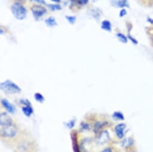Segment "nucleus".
Segmentation results:
<instances>
[{
	"mask_svg": "<svg viewBox=\"0 0 153 152\" xmlns=\"http://www.w3.org/2000/svg\"><path fill=\"white\" fill-rule=\"evenodd\" d=\"M101 28L106 31L111 32L112 31V25L110 21L108 20H105L102 22Z\"/></svg>",
	"mask_w": 153,
	"mask_h": 152,
	"instance_id": "obj_13",
	"label": "nucleus"
},
{
	"mask_svg": "<svg viewBox=\"0 0 153 152\" xmlns=\"http://www.w3.org/2000/svg\"><path fill=\"white\" fill-rule=\"evenodd\" d=\"M112 117L116 120H124V114L120 111H115L112 114Z\"/></svg>",
	"mask_w": 153,
	"mask_h": 152,
	"instance_id": "obj_14",
	"label": "nucleus"
},
{
	"mask_svg": "<svg viewBox=\"0 0 153 152\" xmlns=\"http://www.w3.org/2000/svg\"><path fill=\"white\" fill-rule=\"evenodd\" d=\"M71 138L72 141L73 150L74 152H82L80 149L79 145L78 143V136H77V133L75 131L72 132Z\"/></svg>",
	"mask_w": 153,
	"mask_h": 152,
	"instance_id": "obj_9",
	"label": "nucleus"
},
{
	"mask_svg": "<svg viewBox=\"0 0 153 152\" xmlns=\"http://www.w3.org/2000/svg\"><path fill=\"white\" fill-rule=\"evenodd\" d=\"M127 15V10L125 9H122L119 12V17H122Z\"/></svg>",
	"mask_w": 153,
	"mask_h": 152,
	"instance_id": "obj_24",
	"label": "nucleus"
},
{
	"mask_svg": "<svg viewBox=\"0 0 153 152\" xmlns=\"http://www.w3.org/2000/svg\"><path fill=\"white\" fill-rule=\"evenodd\" d=\"M31 1L36 2L40 4H46V2L44 1V0H31Z\"/></svg>",
	"mask_w": 153,
	"mask_h": 152,
	"instance_id": "obj_26",
	"label": "nucleus"
},
{
	"mask_svg": "<svg viewBox=\"0 0 153 152\" xmlns=\"http://www.w3.org/2000/svg\"><path fill=\"white\" fill-rule=\"evenodd\" d=\"M20 1H22V0H20Z\"/></svg>",
	"mask_w": 153,
	"mask_h": 152,
	"instance_id": "obj_31",
	"label": "nucleus"
},
{
	"mask_svg": "<svg viewBox=\"0 0 153 152\" xmlns=\"http://www.w3.org/2000/svg\"><path fill=\"white\" fill-rule=\"evenodd\" d=\"M2 106L7 110V112L11 114H14L16 111V108L12 103H10L7 99L2 98L1 100Z\"/></svg>",
	"mask_w": 153,
	"mask_h": 152,
	"instance_id": "obj_7",
	"label": "nucleus"
},
{
	"mask_svg": "<svg viewBox=\"0 0 153 152\" xmlns=\"http://www.w3.org/2000/svg\"><path fill=\"white\" fill-rule=\"evenodd\" d=\"M12 12L18 20H23L26 15V10L23 6L19 3H15L11 7Z\"/></svg>",
	"mask_w": 153,
	"mask_h": 152,
	"instance_id": "obj_3",
	"label": "nucleus"
},
{
	"mask_svg": "<svg viewBox=\"0 0 153 152\" xmlns=\"http://www.w3.org/2000/svg\"><path fill=\"white\" fill-rule=\"evenodd\" d=\"M22 111L23 113L26 116V117H30L31 116L34 112L33 108L31 105H28V106H23L22 108Z\"/></svg>",
	"mask_w": 153,
	"mask_h": 152,
	"instance_id": "obj_12",
	"label": "nucleus"
},
{
	"mask_svg": "<svg viewBox=\"0 0 153 152\" xmlns=\"http://www.w3.org/2000/svg\"><path fill=\"white\" fill-rule=\"evenodd\" d=\"M106 125H108L107 121H97L94 123L93 126V131L95 134H97L100 132V131Z\"/></svg>",
	"mask_w": 153,
	"mask_h": 152,
	"instance_id": "obj_10",
	"label": "nucleus"
},
{
	"mask_svg": "<svg viewBox=\"0 0 153 152\" xmlns=\"http://www.w3.org/2000/svg\"><path fill=\"white\" fill-rule=\"evenodd\" d=\"M70 2L72 3V4H74L77 1V0H70Z\"/></svg>",
	"mask_w": 153,
	"mask_h": 152,
	"instance_id": "obj_28",
	"label": "nucleus"
},
{
	"mask_svg": "<svg viewBox=\"0 0 153 152\" xmlns=\"http://www.w3.org/2000/svg\"><path fill=\"white\" fill-rule=\"evenodd\" d=\"M31 12L34 18L36 19H39L46 13L47 10L42 6L34 5L31 8Z\"/></svg>",
	"mask_w": 153,
	"mask_h": 152,
	"instance_id": "obj_4",
	"label": "nucleus"
},
{
	"mask_svg": "<svg viewBox=\"0 0 153 152\" xmlns=\"http://www.w3.org/2000/svg\"><path fill=\"white\" fill-rule=\"evenodd\" d=\"M109 135L107 131H102L99 133L96 138V143L99 145H103L109 140Z\"/></svg>",
	"mask_w": 153,
	"mask_h": 152,
	"instance_id": "obj_6",
	"label": "nucleus"
},
{
	"mask_svg": "<svg viewBox=\"0 0 153 152\" xmlns=\"http://www.w3.org/2000/svg\"><path fill=\"white\" fill-rule=\"evenodd\" d=\"M34 99L36 100V101L39 102L40 103H43L45 100L43 95L39 92H37L34 94Z\"/></svg>",
	"mask_w": 153,
	"mask_h": 152,
	"instance_id": "obj_16",
	"label": "nucleus"
},
{
	"mask_svg": "<svg viewBox=\"0 0 153 152\" xmlns=\"http://www.w3.org/2000/svg\"><path fill=\"white\" fill-rule=\"evenodd\" d=\"M126 128V125L125 124H118L115 127V132L116 135L119 139L123 138L124 136V130Z\"/></svg>",
	"mask_w": 153,
	"mask_h": 152,
	"instance_id": "obj_8",
	"label": "nucleus"
},
{
	"mask_svg": "<svg viewBox=\"0 0 153 152\" xmlns=\"http://www.w3.org/2000/svg\"><path fill=\"white\" fill-rule=\"evenodd\" d=\"M0 87L3 91L8 94H19L21 92L20 87L10 80L1 83Z\"/></svg>",
	"mask_w": 153,
	"mask_h": 152,
	"instance_id": "obj_2",
	"label": "nucleus"
},
{
	"mask_svg": "<svg viewBox=\"0 0 153 152\" xmlns=\"http://www.w3.org/2000/svg\"><path fill=\"white\" fill-rule=\"evenodd\" d=\"M19 103L20 104L23 105L24 106H28V105H31V103L28 100H24L21 99L19 100Z\"/></svg>",
	"mask_w": 153,
	"mask_h": 152,
	"instance_id": "obj_22",
	"label": "nucleus"
},
{
	"mask_svg": "<svg viewBox=\"0 0 153 152\" xmlns=\"http://www.w3.org/2000/svg\"><path fill=\"white\" fill-rule=\"evenodd\" d=\"M112 4L120 8L124 9V7H129V4L127 2V0H118V1L114 0V2Z\"/></svg>",
	"mask_w": 153,
	"mask_h": 152,
	"instance_id": "obj_11",
	"label": "nucleus"
},
{
	"mask_svg": "<svg viewBox=\"0 0 153 152\" xmlns=\"http://www.w3.org/2000/svg\"><path fill=\"white\" fill-rule=\"evenodd\" d=\"M0 133H1L0 135H1V139L12 141L18 137L19 134V129L18 126L13 124L12 125L7 127H1Z\"/></svg>",
	"mask_w": 153,
	"mask_h": 152,
	"instance_id": "obj_1",
	"label": "nucleus"
},
{
	"mask_svg": "<svg viewBox=\"0 0 153 152\" xmlns=\"http://www.w3.org/2000/svg\"><path fill=\"white\" fill-rule=\"evenodd\" d=\"M127 38L133 43V44H137L138 43V41L135 39H134L132 36H130V34H128V36H127Z\"/></svg>",
	"mask_w": 153,
	"mask_h": 152,
	"instance_id": "obj_25",
	"label": "nucleus"
},
{
	"mask_svg": "<svg viewBox=\"0 0 153 152\" xmlns=\"http://www.w3.org/2000/svg\"><path fill=\"white\" fill-rule=\"evenodd\" d=\"M117 38L119 39V40L122 42V43H127V38L124 35L120 33H118L116 34Z\"/></svg>",
	"mask_w": 153,
	"mask_h": 152,
	"instance_id": "obj_17",
	"label": "nucleus"
},
{
	"mask_svg": "<svg viewBox=\"0 0 153 152\" xmlns=\"http://www.w3.org/2000/svg\"><path fill=\"white\" fill-rule=\"evenodd\" d=\"M100 152H113V151H112V150L111 148H110V147H107V148L103 149V150H102V151H100Z\"/></svg>",
	"mask_w": 153,
	"mask_h": 152,
	"instance_id": "obj_27",
	"label": "nucleus"
},
{
	"mask_svg": "<svg viewBox=\"0 0 153 152\" xmlns=\"http://www.w3.org/2000/svg\"><path fill=\"white\" fill-rule=\"evenodd\" d=\"M45 23L49 26H54L57 25L55 19L53 17H49L45 20Z\"/></svg>",
	"mask_w": 153,
	"mask_h": 152,
	"instance_id": "obj_15",
	"label": "nucleus"
},
{
	"mask_svg": "<svg viewBox=\"0 0 153 152\" xmlns=\"http://www.w3.org/2000/svg\"><path fill=\"white\" fill-rule=\"evenodd\" d=\"M66 18L68 20V22L70 24H72V25H73L75 23V22H76V17L73 16H66Z\"/></svg>",
	"mask_w": 153,
	"mask_h": 152,
	"instance_id": "obj_21",
	"label": "nucleus"
},
{
	"mask_svg": "<svg viewBox=\"0 0 153 152\" xmlns=\"http://www.w3.org/2000/svg\"><path fill=\"white\" fill-rule=\"evenodd\" d=\"M76 3L80 6L86 5L88 3V0H77Z\"/></svg>",
	"mask_w": 153,
	"mask_h": 152,
	"instance_id": "obj_23",
	"label": "nucleus"
},
{
	"mask_svg": "<svg viewBox=\"0 0 153 152\" xmlns=\"http://www.w3.org/2000/svg\"><path fill=\"white\" fill-rule=\"evenodd\" d=\"M48 7L52 11H56V10H61V7L59 4H48Z\"/></svg>",
	"mask_w": 153,
	"mask_h": 152,
	"instance_id": "obj_19",
	"label": "nucleus"
},
{
	"mask_svg": "<svg viewBox=\"0 0 153 152\" xmlns=\"http://www.w3.org/2000/svg\"><path fill=\"white\" fill-rule=\"evenodd\" d=\"M52 1L56 2V3H59L61 1V0H52Z\"/></svg>",
	"mask_w": 153,
	"mask_h": 152,
	"instance_id": "obj_29",
	"label": "nucleus"
},
{
	"mask_svg": "<svg viewBox=\"0 0 153 152\" xmlns=\"http://www.w3.org/2000/svg\"><path fill=\"white\" fill-rule=\"evenodd\" d=\"M80 127H81V128H80V130L81 131H88V130H89V128H90V126H89V124L85 122V121H82V122L81 124L80 125Z\"/></svg>",
	"mask_w": 153,
	"mask_h": 152,
	"instance_id": "obj_18",
	"label": "nucleus"
},
{
	"mask_svg": "<svg viewBox=\"0 0 153 152\" xmlns=\"http://www.w3.org/2000/svg\"><path fill=\"white\" fill-rule=\"evenodd\" d=\"M14 124L12 117L6 112H2L0 114V125L1 127H7Z\"/></svg>",
	"mask_w": 153,
	"mask_h": 152,
	"instance_id": "obj_5",
	"label": "nucleus"
},
{
	"mask_svg": "<svg viewBox=\"0 0 153 152\" xmlns=\"http://www.w3.org/2000/svg\"><path fill=\"white\" fill-rule=\"evenodd\" d=\"M75 123H76V119H72V120L69 121L68 122L66 123V127H67L69 129H72V128L75 127Z\"/></svg>",
	"mask_w": 153,
	"mask_h": 152,
	"instance_id": "obj_20",
	"label": "nucleus"
},
{
	"mask_svg": "<svg viewBox=\"0 0 153 152\" xmlns=\"http://www.w3.org/2000/svg\"><path fill=\"white\" fill-rule=\"evenodd\" d=\"M3 34V31H2V29H1V34Z\"/></svg>",
	"mask_w": 153,
	"mask_h": 152,
	"instance_id": "obj_30",
	"label": "nucleus"
}]
</instances>
